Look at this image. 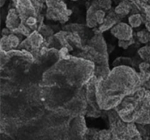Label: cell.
<instances>
[{"label":"cell","instance_id":"1","mask_svg":"<svg viewBox=\"0 0 150 140\" xmlns=\"http://www.w3.org/2000/svg\"><path fill=\"white\" fill-rule=\"evenodd\" d=\"M129 21L132 26L137 27V26H140V24L142 23V17L140 15H133L130 17Z\"/></svg>","mask_w":150,"mask_h":140},{"label":"cell","instance_id":"2","mask_svg":"<svg viewBox=\"0 0 150 140\" xmlns=\"http://www.w3.org/2000/svg\"><path fill=\"white\" fill-rule=\"evenodd\" d=\"M105 13L102 10H97V11L95 12V17H96L97 22H98L99 24L103 23V22L105 20Z\"/></svg>","mask_w":150,"mask_h":140},{"label":"cell","instance_id":"3","mask_svg":"<svg viewBox=\"0 0 150 140\" xmlns=\"http://www.w3.org/2000/svg\"><path fill=\"white\" fill-rule=\"evenodd\" d=\"M111 0H103L100 3L101 7H103L105 9H109L111 7Z\"/></svg>","mask_w":150,"mask_h":140},{"label":"cell","instance_id":"4","mask_svg":"<svg viewBox=\"0 0 150 140\" xmlns=\"http://www.w3.org/2000/svg\"><path fill=\"white\" fill-rule=\"evenodd\" d=\"M36 23H37V20L36 18L34 17H29L28 18V19L26 20V23L30 26H34V25L36 24Z\"/></svg>","mask_w":150,"mask_h":140},{"label":"cell","instance_id":"5","mask_svg":"<svg viewBox=\"0 0 150 140\" xmlns=\"http://www.w3.org/2000/svg\"><path fill=\"white\" fill-rule=\"evenodd\" d=\"M127 40H120V42H119V45H120L121 48H127V47L130 45V42H127Z\"/></svg>","mask_w":150,"mask_h":140}]
</instances>
